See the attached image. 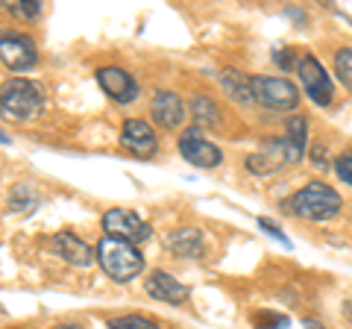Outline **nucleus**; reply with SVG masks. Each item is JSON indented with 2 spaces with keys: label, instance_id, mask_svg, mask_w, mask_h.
Masks as SVG:
<instances>
[{
  "label": "nucleus",
  "instance_id": "12",
  "mask_svg": "<svg viewBox=\"0 0 352 329\" xmlns=\"http://www.w3.org/2000/svg\"><path fill=\"white\" fill-rule=\"evenodd\" d=\"M150 112H153V120H156L159 127L173 129V127L182 124V118H185V103H182V97L176 94V92H159L156 97H153Z\"/></svg>",
  "mask_w": 352,
  "mask_h": 329
},
{
  "label": "nucleus",
  "instance_id": "20",
  "mask_svg": "<svg viewBox=\"0 0 352 329\" xmlns=\"http://www.w3.org/2000/svg\"><path fill=\"white\" fill-rule=\"evenodd\" d=\"M9 12H12L15 18L32 21L41 12V3H36V0H12V3H9Z\"/></svg>",
  "mask_w": 352,
  "mask_h": 329
},
{
  "label": "nucleus",
  "instance_id": "4",
  "mask_svg": "<svg viewBox=\"0 0 352 329\" xmlns=\"http://www.w3.org/2000/svg\"><path fill=\"white\" fill-rule=\"evenodd\" d=\"M250 85H252V100L261 103L264 109L291 112L300 103V89L291 80H285V76L256 74V76H250Z\"/></svg>",
  "mask_w": 352,
  "mask_h": 329
},
{
  "label": "nucleus",
  "instance_id": "10",
  "mask_svg": "<svg viewBox=\"0 0 352 329\" xmlns=\"http://www.w3.org/2000/svg\"><path fill=\"white\" fill-rule=\"evenodd\" d=\"M97 83L115 103H132L138 97V85L132 80V74L124 68H100L97 71Z\"/></svg>",
  "mask_w": 352,
  "mask_h": 329
},
{
  "label": "nucleus",
  "instance_id": "6",
  "mask_svg": "<svg viewBox=\"0 0 352 329\" xmlns=\"http://www.w3.org/2000/svg\"><path fill=\"white\" fill-rule=\"evenodd\" d=\"M103 229H106V235L129 241V244H138V241L153 238V226L141 215L129 212V209H109L103 215Z\"/></svg>",
  "mask_w": 352,
  "mask_h": 329
},
{
  "label": "nucleus",
  "instance_id": "3",
  "mask_svg": "<svg viewBox=\"0 0 352 329\" xmlns=\"http://www.w3.org/2000/svg\"><path fill=\"white\" fill-rule=\"evenodd\" d=\"M41 112V92L24 76H12L0 85V115L6 120H32Z\"/></svg>",
  "mask_w": 352,
  "mask_h": 329
},
{
  "label": "nucleus",
  "instance_id": "11",
  "mask_svg": "<svg viewBox=\"0 0 352 329\" xmlns=\"http://www.w3.org/2000/svg\"><path fill=\"white\" fill-rule=\"evenodd\" d=\"M147 294L153 300L182 306L188 300V285H182L179 279L170 277V273H164V270H153L147 277Z\"/></svg>",
  "mask_w": 352,
  "mask_h": 329
},
{
  "label": "nucleus",
  "instance_id": "25",
  "mask_svg": "<svg viewBox=\"0 0 352 329\" xmlns=\"http://www.w3.org/2000/svg\"><path fill=\"white\" fill-rule=\"evenodd\" d=\"M258 226L264 229V233H270L273 238H279V241H282V244H288V235H285V233H282V229H279L276 224H270V221H267V217H261V221H258Z\"/></svg>",
  "mask_w": 352,
  "mask_h": 329
},
{
  "label": "nucleus",
  "instance_id": "29",
  "mask_svg": "<svg viewBox=\"0 0 352 329\" xmlns=\"http://www.w3.org/2000/svg\"><path fill=\"white\" fill-rule=\"evenodd\" d=\"M59 329H82V326H74V323H65V326H59Z\"/></svg>",
  "mask_w": 352,
  "mask_h": 329
},
{
  "label": "nucleus",
  "instance_id": "14",
  "mask_svg": "<svg viewBox=\"0 0 352 329\" xmlns=\"http://www.w3.org/2000/svg\"><path fill=\"white\" fill-rule=\"evenodd\" d=\"M220 85H223V92L232 97L235 103H252V85H250V76L247 74H241L235 68H226V71H220Z\"/></svg>",
  "mask_w": 352,
  "mask_h": 329
},
{
  "label": "nucleus",
  "instance_id": "23",
  "mask_svg": "<svg viewBox=\"0 0 352 329\" xmlns=\"http://www.w3.org/2000/svg\"><path fill=\"white\" fill-rule=\"evenodd\" d=\"M9 206H12L15 212H27L30 206H36V197L30 194V189H18V191H15V197L9 200Z\"/></svg>",
  "mask_w": 352,
  "mask_h": 329
},
{
  "label": "nucleus",
  "instance_id": "9",
  "mask_svg": "<svg viewBox=\"0 0 352 329\" xmlns=\"http://www.w3.org/2000/svg\"><path fill=\"white\" fill-rule=\"evenodd\" d=\"M120 145H124L132 156H138V159H147L156 153L159 147V141H156V133H153V127L147 124V120H141V118H129L124 129H120Z\"/></svg>",
  "mask_w": 352,
  "mask_h": 329
},
{
  "label": "nucleus",
  "instance_id": "17",
  "mask_svg": "<svg viewBox=\"0 0 352 329\" xmlns=\"http://www.w3.org/2000/svg\"><path fill=\"white\" fill-rule=\"evenodd\" d=\"M285 138L296 145L300 150H305V141H308V120L302 115H294L288 118V124H285Z\"/></svg>",
  "mask_w": 352,
  "mask_h": 329
},
{
  "label": "nucleus",
  "instance_id": "22",
  "mask_svg": "<svg viewBox=\"0 0 352 329\" xmlns=\"http://www.w3.org/2000/svg\"><path fill=\"white\" fill-rule=\"evenodd\" d=\"M335 173H338V180L340 182H346V185H352V150H344L340 156L335 159Z\"/></svg>",
  "mask_w": 352,
  "mask_h": 329
},
{
  "label": "nucleus",
  "instance_id": "2",
  "mask_svg": "<svg viewBox=\"0 0 352 329\" xmlns=\"http://www.w3.org/2000/svg\"><path fill=\"white\" fill-rule=\"evenodd\" d=\"M97 262L106 277H112L118 282H126L132 277H138L141 268H144V259H141L138 247L129 244V241H120L112 235H103L100 244H97Z\"/></svg>",
  "mask_w": 352,
  "mask_h": 329
},
{
  "label": "nucleus",
  "instance_id": "5",
  "mask_svg": "<svg viewBox=\"0 0 352 329\" xmlns=\"http://www.w3.org/2000/svg\"><path fill=\"white\" fill-rule=\"evenodd\" d=\"M296 74H300L302 89H305L308 100H311L314 106H329V103H332V97H335L332 76H329L323 65L317 62V56H311V53H302L300 62H296Z\"/></svg>",
  "mask_w": 352,
  "mask_h": 329
},
{
  "label": "nucleus",
  "instance_id": "15",
  "mask_svg": "<svg viewBox=\"0 0 352 329\" xmlns=\"http://www.w3.org/2000/svg\"><path fill=\"white\" fill-rule=\"evenodd\" d=\"M168 247L179 256H200L203 253V233L194 226H182V229H176V233H170Z\"/></svg>",
  "mask_w": 352,
  "mask_h": 329
},
{
  "label": "nucleus",
  "instance_id": "26",
  "mask_svg": "<svg viewBox=\"0 0 352 329\" xmlns=\"http://www.w3.org/2000/svg\"><path fill=\"white\" fill-rule=\"evenodd\" d=\"M311 159H314V164L326 168V147H323V145H320V147H314V150H311Z\"/></svg>",
  "mask_w": 352,
  "mask_h": 329
},
{
  "label": "nucleus",
  "instance_id": "27",
  "mask_svg": "<svg viewBox=\"0 0 352 329\" xmlns=\"http://www.w3.org/2000/svg\"><path fill=\"white\" fill-rule=\"evenodd\" d=\"M302 329H323V326H320V323H314V321H305V326H302Z\"/></svg>",
  "mask_w": 352,
  "mask_h": 329
},
{
  "label": "nucleus",
  "instance_id": "1",
  "mask_svg": "<svg viewBox=\"0 0 352 329\" xmlns=\"http://www.w3.org/2000/svg\"><path fill=\"white\" fill-rule=\"evenodd\" d=\"M282 206L302 221H332L344 209V197L326 182H308Z\"/></svg>",
  "mask_w": 352,
  "mask_h": 329
},
{
  "label": "nucleus",
  "instance_id": "24",
  "mask_svg": "<svg viewBox=\"0 0 352 329\" xmlns=\"http://www.w3.org/2000/svg\"><path fill=\"white\" fill-rule=\"evenodd\" d=\"M276 62H279V68L291 71V68H294V65L300 62V59L294 56V50H291V47H279V50H276Z\"/></svg>",
  "mask_w": 352,
  "mask_h": 329
},
{
  "label": "nucleus",
  "instance_id": "19",
  "mask_svg": "<svg viewBox=\"0 0 352 329\" xmlns=\"http://www.w3.org/2000/svg\"><path fill=\"white\" fill-rule=\"evenodd\" d=\"M109 329H162L159 323H153L150 317H141V315H120L109 321Z\"/></svg>",
  "mask_w": 352,
  "mask_h": 329
},
{
  "label": "nucleus",
  "instance_id": "13",
  "mask_svg": "<svg viewBox=\"0 0 352 329\" xmlns=\"http://www.w3.org/2000/svg\"><path fill=\"white\" fill-rule=\"evenodd\" d=\"M53 247L59 250V256L65 262H71V265H76V268H88L94 262V250L88 247L82 238H76L74 233H59L56 238H53Z\"/></svg>",
  "mask_w": 352,
  "mask_h": 329
},
{
  "label": "nucleus",
  "instance_id": "16",
  "mask_svg": "<svg viewBox=\"0 0 352 329\" xmlns=\"http://www.w3.org/2000/svg\"><path fill=\"white\" fill-rule=\"evenodd\" d=\"M191 115L197 120V129L220 124V109H217V103L208 94H194L191 97Z\"/></svg>",
  "mask_w": 352,
  "mask_h": 329
},
{
  "label": "nucleus",
  "instance_id": "8",
  "mask_svg": "<svg viewBox=\"0 0 352 329\" xmlns=\"http://www.w3.org/2000/svg\"><path fill=\"white\" fill-rule=\"evenodd\" d=\"M179 153L185 156V162H191L194 168H217L220 162H223V153L217 150V145H212L206 136H203V129H185V133L179 136Z\"/></svg>",
  "mask_w": 352,
  "mask_h": 329
},
{
  "label": "nucleus",
  "instance_id": "21",
  "mask_svg": "<svg viewBox=\"0 0 352 329\" xmlns=\"http://www.w3.org/2000/svg\"><path fill=\"white\" fill-rule=\"evenodd\" d=\"M256 329H288V317L285 315H273V312H261L252 317Z\"/></svg>",
  "mask_w": 352,
  "mask_h": 329
},
{
  "label": "nucleus",
  "instance_id": "7",
  "mask_svg": "<svg viewBox=\"0 0 352 329\" xmlns=\"http://www.w3.org/2000/svg\"><path fill=\"white\" fill-rule=\"evenodd\" d=\"M0 62L12 71H27L38 62L36 41L24 32H6L0 30Z\"/></svg>",
  "mask_w": 352,
  "mask_h": 329
},
{
  "label": "nucleus",
  "instance_id": "18",
  "mask_svg": "<svg viewBox=\"0 0 352 329\" xmlns=\"http://www.w3.org/2000/svg\"><path fill=\"white\" fill-rule=\"evenodd\" d=\"M335 74H338V80L352 92V47H340L335 53Z\"/></svg>",
  "mask_w": 352,
  "mask_h": 329
},
{
  "label": "nucleus",
  "instance_id": "28",
  "mask_svg": "<svg viewBox=\"0 0 352 329\" xmlns=\"http://www.w3.org/2000/svg\"><path fill=\"white\" fill-rule=\"evenodd\" d=\"M0 145H9V136L3 133V129H0Z\"/></svg>",
  "mask_w": 352,
  "mask_h": 329
}]
</instances>
